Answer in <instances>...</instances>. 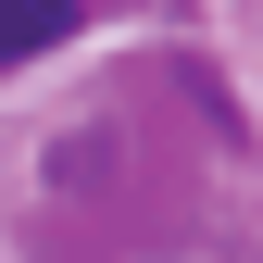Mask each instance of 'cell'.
Segmentation results:
<instances>
[{"mask_svg":"<svg viewBox=\"0 0 263 263\" xmlns=\"http://www.w3.org/2000/svg\"><path fill=\"white\" fill-rule=\"evenodd\" d=\"M50 38H76V0H0V63H38Z\"/></svg>","mask_w":263,"mask_h":263,"instance_id":"6da1fadb","label":"cell"}]
</instances>
